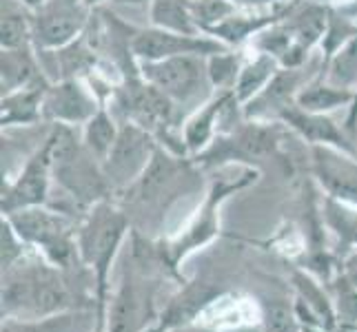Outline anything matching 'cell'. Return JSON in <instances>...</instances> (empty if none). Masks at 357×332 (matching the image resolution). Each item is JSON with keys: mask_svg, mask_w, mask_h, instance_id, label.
I'll use <instances>...</instances> for the list:
<instances>
[{"mask_svg": "<svg viewBox=\"0 0 357 332\" xmlns=\"http://www.w3.org/2000/svg\"><path fill=\"white\" fill-rule=\"evenodd\" d=\"M158 146L160 142L146 129L133 125V122H125L120 127L114 149L109 151V155L102 162V171L109 184H112V189L114 191L131 189L142 177L146 166L151 164Z\"/></svg>", "mask_w": 357, "mask_h": 332, "instance_id": "obj_9", "label": "cell"}, {"mask_svg": "<svg viewBox=\"0 0 357 332\" xmlns=\"http://www.w3.org/2000/svg\"><path fill=\"white\" fill-rule=\"evenodd\" d=\"M171 332H213V330L206 328V326H200V324H189V326L176 328V330H171Z\"/></svg>", "mask_w": 357, "mask_h": 332, "instance_id": "obj_37", "label": "cell"}, {"mask_svg": "<svg viewBox=\"0 0 357 332\" xmlns=\"http://www.w3.org/2000/svg\"><path fill=\"white\" fill-rule=\"evenodd\" d=\"M257 177H260L257 168L244 164L233 175H225V177L211 182V187H208L200 208L191 217L187 228H184L180 235H176L174 239L160 242L171 268L178 270L182 260H187L193 251L202 248V246H206L208 242H213L220 235V208H222V204L233 193L251 187L253 182H257Z\"/></svg>", "mask_w": 357, "mask_h": 332, "instance_id": "obj_4", "label": "cell"}, {"mask_svg": "<svg viewBox=\"0 0 357 332\" xmlns=\"http://www.w3.org/2000/svg\"><path fill=\"white\" fill-rule=\"evenodd\" d=\"M76 127L54 125L52 135V157H54V180L63 187L84 211L109 198L112 184H109L102 164L84 149L82 140L73 133Z\"/></svg>", "mask_w": 357, "mask_h": 332, "instance_id": "obj_3", "label": "cell"}, {"mask_svg": "<svg viewBox=\"0 0 357 332\" xmlns=\"http://www.w3.org/2000/svg\"><path fill=\"white\" fill-rule=\"evenodd\" d=\"M71 270H63L45 257L24 255L3 273V319H40L69 310H98L93 294H84L82 286H73Z\"/></svg>", "mask_w": 357, "mask_h": 332, "instance_id": "obj_1", "label": "cell"}, {"mask_svg": "<svg viewBox=\"0 0 357 332\" xmlns=\"http://www.w3.org/2000/svg\"><path fill=\"white\" fill-rule=\"evenodd\" d=\"M353 330H357V328H353Z\"/></svg>", "mask_w": 357, "mask_h": 332, "instance_id": "obj_44", "label": "cell"}, {"mask_svg": "<svg viewBox=\"0 0 357 332\" xmlns=\"http://www.w3.org/2000/svg\"><path fill=\"white\" fill-rule=\"evenodd\" d=\"M322 217L328 230L347 248H357V206L326 198L322 206Z\"/></svg>", "mask_w": 357, "mask_h": 332, "instance_id": "obj_29", "label": "cell"}, {"mask_svg": "<svg viewBox=\"0 0 357 332\" xmlns=\"http://www.w3.org/2000/svg\"><path fill=\"white\" fill-rule=\"evenodd\" d=\"M262 328L264 332H304L293 310V303L271 299L262 303Z\"/></svg>", "mask_w": 357, "mask_h": 332, "instance_id": "obj_31", "label": "cell"}, {"mask_svg": "<svg viewBox=\"0 0 357 332\" xmlns=\"http://www.w3.org/2000/svg\"><path fill=\"white\" fill-rule=\"evenodd\" d=\"M116 100L125 111L127 122L146 129L165 149L174 151L171 142H174V131L180 122V106L169 95L146 82L138 71L118 91Z\"/></svg>", "mask_w": 357, "mask_h": 332, "instance_id": "obj_7", "label": "cell"}, {"mask_svg": "<svg viewBox=\"0 0 357 332\" xmlns=\"http://www.w3.org/2000/svg\"><path fill=\"white\" fill-rule=\"evenodd\" d=\"M91 332H109V330H107V324H102V322H98V326H96V328H93Z\"/></svg>", "mask_w": 357, "mask_h": 332, "instance_id": "obj_42", "label": "cell"}, {"mask_svg": "<svg viewBox=\"0 0 357 332\" xmlns=\"http://www.w3.org/2000/svg\"><path fill=\"white\" fill-rule=\"evenodd\" d=\"M71 3H82V0H71Z\"/></svg>", "mask_w": 357, "mask_h": 332, "instance_id": "obj_43", "label": "cell"}, {"mask_svg": "<svg viewBox=\"0 0 357 332\" xmlns=\"http://www.w3.org/2000/svg\"><path fill=\"white\" fill-rule=\"evenodd\" d=\"M114 5H125V7H142V5H151L153 0H112Z\"/></svg>", "mask_w": 357, "mask_h": 332, "instance_id": "obj_38", "label": "cell"}, {"mask_svg": "<svg viewBox=\"0 0 357 332\" xmlns=\"http://www.w3.org/2000/svg\"><path fill=\"white\" fill-rule=\"evenodd\" d=\"M236 95L233 93H213L204 104H200L195 111H191L189 118L182 122L180 138L184 144L189 159L204 153L211 142L218 138V125L225 111L236 104Z\"/></svg>", "mask_w": 357, "mask_h": 332, "instance_id": "obj_18", "label": "cell"}, {"mask_svg": "<svg viewBox=\"0 0 357 332\" xmlns=\"http://www.w3.org/2000/svg\"><path fill=\"white\" fill-rule=\"evenodd\" d=\"M120 127L116 122V118L112 116V111H109L105 104L100 106L93 113V118L87 122V125H82V133H80V140L84 144V149H87L98 162H105V157L109 155V151L114 149V144L118 140V133H120Z\"/></svg>", "mask_w": 357, "mask_h": 332, "instance_id": "obj_27", "label": "cell"}, {"mask_svg": "<svg viewBox=\"0 0 357 332\" xmlns=\"http://www.w3.org/2000/svg\"><path fill=\"white\" fill-rule=\"evenodd\" d=\"M100 106V97L84 78H60L49 82L45 91L43 118L52 125L82 127Z\"/></svg>", "mask_w": 357, "mask_h": 332, "instance_id": "obj_12", "label": "cell"}, {"mask_svg": "<svg viewBox=\"0 0 357 332\" xmlns=\"http://www.w3.org/2000/svg\"><path fill=\"white\" fill-rule=\"evenodd\" d=\"M52 82V80H49ZM49 82H38L11 93H3L0 100V125L3 129L11 127H31L43 118V100Z\"/></svg>", "mask_w": 357, "mask_h": 332, "instance_id": "obj_22", "label": "cell"}, {"mask_svg": "<svg viewBox=\"0 0 357 332\" xmlns=\"http://www.w3.org/2000/svg\"><path fill=\"white\" fill-rule=\"evenodd\" d=\"M313 76L302 69H284L280 67V71L273 76L264 91L260 95H255L251 102H246L242 106V113L246 120H260V122H278L282 111L295 104L300 89L309 82Z\"/></svg>", "mask_w": 357, "mask_h": 332, "instance_id": "obj_15", "label": "cell"}, {"mask_svg": "<svg viewBox=\"0 0 357 332\" xmlns=\"http://www.w3.org/2000/svg\"><path fill=\"white\" fill-rule=\"evenodd\" d=\"M84 5L87 7H91V9H96L98 5H102V3H107V0H82ZM109 3H112V0H109Z\"/></svg>", "mask_w": 357, "mask_h": 332, "instance_id": "obj_41", "label": "cell"}, {"mask_svg": "<svg viewBox=\"0 0 357 332\" xmlns=\"http://www.w3.org/2000/svg\"><path fill=\"white\" fill-rule=\"evenodd\" d=\"M140 76L169 95L180 109L195 111L204 104L215 91L208 82L204 56H178L155 63H138Z\"/></svg>", "mask_w": 357, "mask_h": 332, "instance_id": "obj_6", "label": "cell"}, {"mask_svg": "<svg viewBox=\"0 0 357 332\" xmlns=\"http://www.w3.org/2000/svg\"><path fill=\"white\" fill-rule=\"evenodd\" d=\"M18 3H22L24 7H29L31 11H36V9H40L47 3V0H18Z\"/></svg>", "mask_w": 357, "mask_h": 332, "instance_id": "obj_40", "label": "cell"}, {"mask_svg": "<svg viewBox=\"0 0 357 332\" xmlns=\"http://www.w3.org/2000/svg\"><path fill=\"white\" fill-rule=\"evenodd\" d=\"M229 49L211 35H184L165 31L158 27L138 29L131 38V54L135 63H155V60L178 58V56H213L218 52Z\"/></svg>", "mask_w": 357, "mask_h": 332, "instance_id": "obj_13", "label": "cell"}, {"mask_svg": "<svg viewBox=\"0 0 357 332\" xmlns=\"http://www.w3.org/2000/svg\"><path fill=\"white\" fill-rule=\"evenodd\" d=\"M16 228L22 242L29 248L38 251L47 262L63 270H73L82 266L78 255L76 230L78 226L60 211L45 206L20 208V211L3 215Z\"/></svg>", "mask_w": 357, "mask_h": 332, "instance_id": "obj_5", "label": "cell"}, {"mask_svg": "<svg viewBox=\"0 0 357 332\" xmlns=\"http://www.w3.org/2000/svg\"><path fill=\"white\" fill-rule=\"evenodd\" d=\"M311 171L326 198L357 206V159L355 153L333 146H311Z\"/></svg>", "mask_w": 357, "mask_h": 332, "instance_id": "obj_14", "label": "cell"}, {"mask_svg": "<svg viewBox=\"0 0 357 332\" xmlns=\"http://www.w3.org/2000/svg\"><path fill=\"white\" fill-rule=\"evenodd\" d=\"M222 297L225 292L220 288H213L211 284H191V281H184V284H180L178 294H174L162 308V313L158 317V324L149 332H171L182 326L198 324L200 315Z\"/></svg>", "mask_w": 357, "mask_h": 332, "instance_id": "obj_16", "label": "cell"}, {"mask_svg": "<svg viewBox=\"0 0 357 332\" xmlns=\"http://www.w3.org/2000/svg\"><path fill=\"white\" fill-rule=\"evenodd\" d=\"M244 65V58L238 56L233 49H225L206 58V73L208 82L215 93H233L240 78V71Z\"/></svg>", "mask_w": 357, "mask_h": 332, "instance_id": "obj_30", "label": "cell"}, {"mask_svg": "<svg viewBox=\"0 0 357 332\" xmlns=\"http://www.w3.org/2000/svg\"><path fill=\"white\" fill-rule=\"evenodd\" d=\"M344 129H347L351 138H355V133H357V91H355V102L351 104L347 120H344Z\"/></svg>", "mask_w": 357, "mask_h": 332, "instance_id": "obj_36", "label": "cell"}, {"mask_svg": "<svg viewBox=\"0 0 357 332\" xmlns=\"http://www.w3.org/2000/svg\"><path fill=\"white\" fill-rule=\"evenodd\" d=\"M54 177V157H52V135H47L40 146L27 157L20 173L3 184V200L0 211L3 215L20 211V208L45 206L49 202V187Z\"/></svg>", "mask_w": 357, "mask_h": 332, "instance_id": "obj_11", "label": "cell"}, {"mask_svg": "<svg viewBox=\"0 0 357 332\" xmlns=\"http://www.w3.org/2000/svg\"><path fill=\"white\" fill-rule=\"evenodd\" d=\"M278 122L291 129L295 135H300L311 146H333L340 151L355 153L353 138L347 133V129L337 127V122L326 113H311V111L293 104L282 111Z\"/></svg>", "mask_w": 357, "mask_h": 332, "instance_id": "obj_17", "label": "cell"}, {"mask_svg": "<svg viewBox=\"0 0 357 332\" xmlns=\"http://www.w3.org/2000/svg\"><path fill=\"white\" fill-rule=\"evenodd\" d=\"M98 326V313L93 308L58 313L40 319L5 317L0 332H91Z\"/></svg>", "mask_w": 357, "mask_h": 332, "instance_id": "obj_21", "label": "cell"}, {"mask_svg": "<svg viewBox=\"0 0 357 332\" xmlns=\"http://www.w3.org/2000/svg\"><path fill=\"white\" fill-rule=\"evenodd\" d=\"M218 332H260V328L257 326H233V328H225Z\"/></svg>", "mask_w": 357, "mask_h": 332, "instance_id": "obj_39", "label": "cell"}, {"mask_svg": "<svg viewBox=\"0 0 357 332\" xmlns=\"http://www.w3.org/2000/svg\"><path fill=\"white\" fill-rule=\"evenodd\" d=\"M131 224L129 215L109 198L91 204L84 217L80 219L76 230L78 255L82 266L89 270L96 284V301H98V322L107 324V306L112 297L109 275L112 266L120 253V246L129 235Z\"/></svg>", "mask_w": 357, "mask_h": 332, "instance_id": "obj_2", "label": "cell"}, {"mask_svg": "<svg viewBox=\"0 0 357 332\" xmlns=\"http://www.w3.org/2000/svg\"><path fill=\"white\" fill-rule=\"evenodd\" d=\"M0 246H3V251H0V264H3V273L9 270L14 264H18L24 255H27V248L29 246L22 242V237L16 232V228L9 224V219L3 217L0 221Z\"/></svg>", "mask_w": 357, "mask_h": 332, "instance_id": "obj_33", "label": "cell"}, {"mask_svg": "<svg viewBox=\"0 0 357 332\" xmlns=\"http://www.w3.org/2000/svg\"><path fill=\"white\" fill-rule=\"evenodd\" d=\"M319 73L340 89L357 91V33L324 58Z\"/></svg>", "mask_w": 357, "mask_h": 332, "instance_id": "obj_28", "label": "cell"}, {"mask_svg": "<svg viewBox=\"0 0 357 332\" xmlns=\"http://www.w3.org/2000/svg\"><path fill=\"white\" fill-rule=\"evenodd\" d=\"M33 47V11L18 0H0V49Z\"/></svg>", "mask_w": 357, "mask_h": 332, "instance_id": "obj_24", "label": "cell"}, {"mask_svg": "<svg viewBox=\"0 0 357 332\" xmlns=\"http://www.w3.org/2000/svg\"><path fill=\"white\" fill-rule=\"evenodd\" d=\"M149 22L151 27L184 33V35H200V27L193 16V0H153L149 5Z\"/></svg>", "mask_w": 357, "mask_h": 332, "instance_id": "obj_26", "label": "cell"}, {"mask_svg": "<svg viewBox=\"0 0 357 332\" xmlns=\"http://www.w3.org/2000/svg\"><path fill=\"white\" fill-rule=\"evenodd\" d=\"M236 11L238 7L231 5L229 0H193V16L202 33L215 27L218 22H222L231 14H236Z\"/></svg>", "mask_w": 357, "mask_h": 332, "instance_id": "obj_32", "label": "cell"}, {"mask_svg": "<svg viewBox=\"0 0 357 332\" xmlns=\"http://www.w3.org/2000/svg\"><path fill=\"white\" fill-rule=\"evenodd\" d=\"M353 102H355V91L335 87V84H331L319 71L304 84L298 97H295V104L300 109L311 111V113H326V116H331L333 111H340L344 106L351 109Z\"/></svg>", "mask_w": 357, "mask_h": 332, "instance_id": "obj_23", "label": "cell"}, {"mask_svg": "<svg viewBox=\"0 0 357 332\" xmlns=\"http://www.w3.org/2000/svg\"><path fill=\"white\" fill-rule=\"evenodd\" d=\"M91 22V7L71 0H47L33 11L36 52H58L76 42Z\"/></svg>", "mask_w": 357, "mask_h": 332, "instance_id": "obj_10", "label": "cell"}, {"mask_svg": "<svg viewBox=\"0 0 357 332\" xmlns=\"http://www.w3.org/2000/svg\"><path fill=\"white\" fill-rule=\"evenodd\" d=\"M340 277L347 281L351 288L357 290V251L351 253V255H347V260L342 262V266H340Z\"/></svg>", "mask_w": 357, "mask_h": 332, "instance_id": "obj_34", "label": "cell"}, {"mask_svg": "<svg viewBox=\"0 0 357 332\" xmlns=\"http://www.w3.org/2000/svg\"><path fill=\"white\" fill-rule=\"evenodd\" d=\"M229 3L244 11H264V9L278 7L280 3H284V0H229Z\"/></svg>", "mask_w": 357, "mask_h": 332, "instance_id": "obj_35", "label": "cell"}, {"mask_svg": "<svg viewBox=\"0 0 357 332\" xmlns=\"http://www.w3.org/2000/svg\"><path fill=\"white\" fill-rule=\"evenodd\" d=\"M275 122H260V120H246L236 131L218 135L211 146L191 159V164L198 166H222L244 162L251 166V159H260L273 155L278 149V131Z\"/></svg>", "mask_w": 357, "mask_h": 332, "instance_id": "obj_8", "label": "cell"}, {"mask_svg": "<svg viewBox=\"0 0 357 332\" xmlns=\"http://www.w3.org/2000/svg\"><path fill=\"white\" fill-rule=\"evenodd\" d=\"M278 71H280V63L268 54L255 52L253 58L244 60L238 84H236V89H233L238 104L244 106L246 102H251L255 95H260Z\"/></svg>", "mask_w": 357, "mask_h": 332, "instance_id": "obj_25", "label": "cell"}, {"mask_svg": "<svg viewBox=\"0 0 357 332\" xmlns=\"http://www.w3.org/2000/svg\"><path fill=\"white\" fill-rule=\"evenodd\" d=\"M287 5H289V0L280 3L273 9H264V11L238 9L236 14H231L229 18H225L222 22H218L215 27L206 29L204 33L211 35V38H215V40H220L222 45H227L229 49H236V47H240L244 42L253 40L260 31H264L273 22H278L282 16H284Z\"/></svg>", "mask_w": 357, "mask_h": 332, "instance_id": "obj_19", "label": "cell"}, {"mask_svg": "<svg viewBox=\"0 0 357 332\" xmlns=\"http://www.w3.org/2000/svg\"><path fill=\"white\" fill-rule=\"evenodd\" d=\"M33 52V47L3 49L0 52V89L3 93L18 91L38 82H49L40 69L38 54Z\"/></svg>", "mask_w": 357, "mask_h": 332, "instance_id": "obj_20", "label": "cell"}]
</instances>
